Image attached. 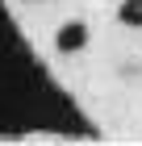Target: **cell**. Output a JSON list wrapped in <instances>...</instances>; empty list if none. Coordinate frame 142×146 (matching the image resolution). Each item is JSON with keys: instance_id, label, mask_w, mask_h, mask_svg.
<instances>
[{"instance_id": "1", "label": "cell", "mask_w": 142, "mask_h": 146, "mask_svg": "<svg viewBox=\"0 0 142 146\" xmlns=\"http://www.w3.org/2000/svg\"><path fill=\"white\" fill-rule=\"evenodd\" d=\"M88 21H79V17H71V21H63L59 25V34H55V50L59 54H79L88 46Z\"/></svg>"}, {"instance_id": "2", "label": "cell", "mask_w": 142, "mask_h": 146, "mask_svg": "<svg viewBox=\"0 0 142 146\" xmlns=\"http://www.w3.org/2000/svg\"><path fill=\"white\" fill-rule=\"evenodd\" d=\"M117 21L125 29H142V0H121L117 4Z\"/></svg>"}]
</instances>
